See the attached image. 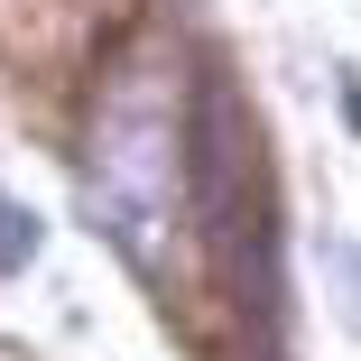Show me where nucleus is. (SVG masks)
<instances>
[{"mask_svg": "<svg viewBox=\"0 0 361 361\" xmlns=\"http://www.w3.org/2000/svg\"><path fill=\"white\" fill-rule=\"evenodd\" d=\"M84 204L139 278H167L185 232V111L167 65H121L102 84L84 139Z\"/></svg>", "mask_w": 361, "mask_h": 361, "instance_id": "nucleus-1", "label": "nucleus"}, {"mask_svg": "<svg viewBox=\"0 0 361 361\" xmlns=\"http://www.w3.org/2000/svg\"><path fill=\"white\" fill-rule=\"evenodd\" d=\"M28 241H37V223L19 204H0V269H28Z\"/></svg>", "mask_w": 361, "mask_h": 361, "instance_id": "nucleus-2", "label": "nucleus"}]
</instances>
